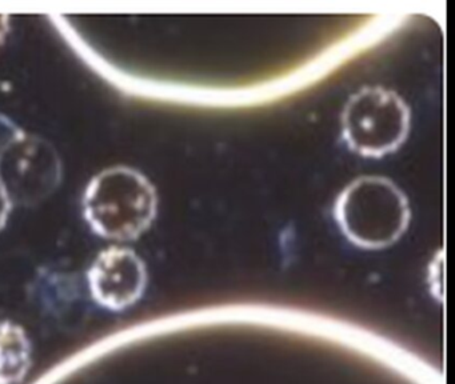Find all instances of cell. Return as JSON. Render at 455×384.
<instances>
[{
	"mask_svg": "<svg viewBox=\"0 0 455 384\" xmlns=\"http://www.w3.org/2000/svg\"><path fill=\"white\" fill-rule=\"evenodd\" d=\"M12 205V202H10L4 186L0 184V229L4 228V224H6Z\"/></svg>",
	"mask_w": 455,
	"mask_h": 384,
	"instance_id": "ba28073f",
	"label": "cell"
},
{
	"mask_svg": "<svg viewBox=\"0 0 455 384\" xmlns=\"http://www.w3.org/2000/svg\"><path fill=\"white\" fill-rule=\"evenodd\" d=\"M10 16L6 13H0V44L4 42V37L9 34Z\"/></svg>",
	"mask_w": 455,
	"mask_h": 384,
	"instance_id": "9c48e42d",
	"label": "cell"
},
{
	"mask_svg": "<svg viewBox=\"0 0 455 384\" xmlns=\"http://www.w3.org/2000/svg\"><path fill=\"white\" fill-rule=\"evenodd\" d=\"M84 211L90 226L100 236L135 239L156 218V188L137 170L108 168L98 173L87 186Z\"/></svg>",
	"mask_w": 455,
	"mask_h": 384,
	"instance_id": "7a4b0ae2",
	"label": "cell"
},
{
	"mask_svg": "<svg viewBox=\"0 0 455 384\" xmlns=\"http://www.w3.org/2000/svg\"><path fill=\"white\" fill-rule=\"evenodd\" d=\"M343 138L363 156L395 151L410 130V109L394 91L364 87L354 93L342 114Z\"/></svg>",
	"mask_w": 455,
	"mask_h": 384,
	"instance_id": "3957f363",
	"label": "cell"
},
{
	"mask_svg": "<svg viewBox=\"0 0 455 384\" xmlns=\"http://www.w3.org/2000/svg\"><path fill=\"white\" fill-rule=\"evenodd\" d=\"M60 176V156L44 139L23 132L0 151V184L12 204H38L57 188Z\"/></svg>",
	"mask_w": 455,
	"mask_h": 384,
	"instance_id": "277c9868",
	"label": "cell"
},
{
	"mask_svg": "<svg viewBox=\"0 0 455 384\" xmlns=\"http://www.w3.org/2000/svg\"><path fill=\"white\" fill-rule=\"evenodd\" d=\"M334 216L356 247L382 250L406 231L410 207L406 195L390 179L362 176L340 192Z\"/></svg>",
	"mask_w": 455,
	"mask_h": 384,
	"instance_id": "6da1fadb",
	"label": "cell"
},
{
	"mask_svg": "<svg viewBox=\"0 0 455 384\" xmlns=\"http://www.w3.org/2000/svg\"><path fill=\"white\" fill-rule=\"evenodd\" d=\"M148 272L142 259L124 247L102 251L89 271L92 298L108 309L132 306L145 292Z\"/></svg>",
	"mask_w": 455,
	"mask_h": 384,
	"instance_id": "5b68a950",
	"label": "cell"
},
{
	"mask_svg": "<svg viewBox=\"0 0 455 384\" xmlns=\"http://www.w3.org/2000/svg\"><path fill=\"white\" fill-rule=\"evenodd\" d=\"M23 131L15 125L9 117L0 115V151L6 148L12 141L17 140Z\"/></svg>",
	"mask_w": 455,
	"mask_h": 384,
	"instance_id": "52a82bcc",
	"label": "cell"
},
{
	"mask_svg": "<svg viewBox=\"0 0 455 384\" xmlns=\"http://www.w3.org/2000/svg\"><path fill=\"white\" fill-rule=\"evenodd\" d=\"M30 362V341L25 331L7 320L0 322V383H20Z\"/></svg>",
	"mask_w": 455,
	"mask_h": 384,
	"instance_id": "8992f818",
	"label": "cell"
},
{
	"mask_svg": "<svg viewBox=\"0 0 455 384\" xmlns=\"http://www.w3.org/2000/svg\"><path fill=\"white\" fill-rule=\"evenodd\" d=\"M0 384H4V383H0Z\"/></svg>",
	"mask_w": 455,
	"mask_h": 384,
	"instance_id": "30bf717a",
	"label": "cell"
}]
</instances>
